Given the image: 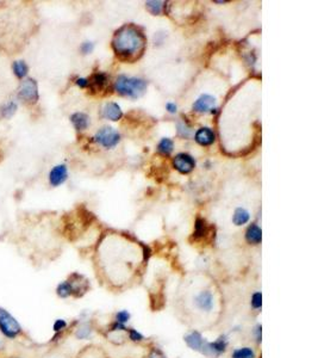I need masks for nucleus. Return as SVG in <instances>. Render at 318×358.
<instances>
[{"instance_id":"nucleus-1","label":"nucleus","mask_w":318,"mask_h":358,"mask_svg":"<svg viewBox=\"0 0 318 358\" xmlns=\"http://www.w3.org/2000/svg\"><path fill=\"white\" fill-rule=\"evenodd\" d=\"M112 47L118 58L133 61L145 50L146 37L136 26L125 25L113 36Z\"/></svg>"},{"instance_id":"nucleus-2","label":"nucleus","mask_w":318,"mask_h":358,"mask_svg":"<svg viewBox=\"0 0 318 358\" xmlns=\"http://www.w3.org/2000/svg\"><path fill=\"white\" fill-rule=\"evenodd\" d=\"M190 303L192 311H196L197 314L210 317L217 312L220 300H218L217 291L210 287H203L192 293Z\"/></svg>"},{"instance_id":"nucleus-3","label":"nucleus","mask_w":318,"mask_h":358,"mask_svg":"<svg viewBox=\"0 0 318 358\" xmlns=\"http://www.w3.org/2000/svg\"><path fill=\"white\" fill-rule=\"evenodd\" d=\"M147 81L141 78H128L119 75L115 83V90L123 96L131 98H139L147 91Z\"/></svg>"},{"instance_id":"nucleus-4","label":"nucleus","mask_w":318,"mask_h":358,"mask_svg":"<svg viewBox=\"0 0 318 358\" xmlns=\"http://www.w3.org/2000/svg\"><path fill=\"white\" fill-rule=\"evenodd\" d=\"M0 333L10 341H16L23 335L22 326L6 309L0 307Z\"/></svg>"},{"instance_id":"nucleus-5","label":"nucleus","mask_w":318,"mask_h":358,"mask_svg":"<svg viewBox=\"0 0 318 358\" xmlns=\"http://www.w3.org/2000/svg\"><path fill=\"white\" fill-rule=\"evenodd\" d=\"M228 348H229V337L227 335H221L214 342L206 341L202 355L208 358H220L222 355L227 353Z\"/></svg>"},{"instance_id":"nucleus-6","label":"nucleus","mask_w":318,"mask_h":358,"mask_svg":"<svg viewBox=\"0 0 318 358\" xmlns=\"http://www.w3.org/2000/svg\"><path fill=\"white\" fill-rule=\"evenodd\" d=\"M93 140L104 148H113L121 141V134L111 127H103L95 133Z\"/></svg>"},{"instance_id":"nucleus-7","label":"nucleus","mask_w":318,"mask_h":358,"mask_svg":"<svg viewBox=\"0 0 318 358\" xmlns=\"http://www.w3.org/2000/svg\"><path fill=\"white\" fill-rule=\"evenodd\" d=\"M18 97L28 104H35L38 101V86L35 79L29 78L22 81L18 89Z\"/></svg>"},{"instance_id":"nucleus-8","label":"nucleus","mask_w":318,"mask_h":358,"mask_svg":"<svg viewBox=\"0 0 318 358\" xmlns=\"http://www.w3.org/2000/svg\"><path fill=\"white\" fill-rule=\"evenodd\" d=\"M173 166L180 173L187 174L192 172L193 168L196 167V160L193 159V156L187 154V153H179L173 159Z\"/></svg>"},{"instance_id":"nucleus-9","label":"nucleus","mask_w":318,"mask_h":358,"mask_svg":"<svg viewBox=\"0 0 318 358\" xmlns=\"http://www.w3.org/2000/svg\"><path fill=\"white\" fill-rule=\"evenodd\" d=\"M192 109L196 111V113H199V114L215 113L216 98L214 97V96L208 95V93L202 95L196 102H194L193 105H192Z\"/></svg>"},{"instance_id":"nucleus-10","label":"nucleus","mask_w":318,"mask_h":358,"mask_svg":"<svg viewBox=\"0 0 318 358\" xmlns=\"http://www.w3.org/2000/svg\"><path fill=\"white\" fill-rule=\"evenodd\" d=\"M184 342L185 344L187 345V348H190L191 350L196 351V353L202 354L204 345H205L206 339L204 338L202 333L199 331H190L188 333H186L184 336Z\"/></svg>"},{"instance_id":"nucleus-11","label":"nucleus","mask_w":318,"mask_h":358,"mask_svg":"<svg viewBox=\"0 0 318 358\" xmlns=\"http://www.w3.org/2000/svg\"><path fill=\"white\" fill-rule=\"evenodd\" d=\"M68 170L64 164L56 165L52 168L49 173V183L52 186H60L67 180Z\"/></svg>"},{"instance_id":"nucleus-12","label":"nucleus","mask_w":318,"mask_h":358,"mask_svg":"<svg viewBox=\"0 0 318 358\" xmlns=\"http://www.w3.org/2000/svg\"><path fill=\"white\" fill-rule=\"evenodd\" d=\"M194 140H196V142L199 143L200 146H204V147L211 146V144L215 142L216 135L211 128L203 127V128H199L196 131Z\"/></svg>"},{"instance_id":"nucleus-13","label":"nucleus","mask_w":318,"mask_h":358,"mask_svg":"<svg viewBox=\"0 0 318 358\" xmlns=\"http://www.w3.org/2000/svg\"><path fill=\"white\" fill-rule=\"evenodd\" d=\"M109 84V78L105 73H95L88 79V87L93 92H101L106 89Z\"/></svg>"},{"instance_id":"nucleus-14","label":"nucleus","mask_w":318,"mask_h":358,"mask_svg":"<svg viewBox=\"0 0 318 358\" xmlns=\"http://www.w3.org/2000/svg\"><path fill=\"white\" fill-rule=\"evenodd\" d=\"M103 116L106 119H110V121H118V119H122L123 111L117 103H113V102H109L104 105L103 108Z\"/></svg>"},{"instance_id":"nucleus-15","label":"nucleus","mask_w":318,"mask_h":358,"mask_svg":"<svg viewBox=\"0 0 318 358\" xmlns=\"http://www.w3.org/2000/svg\"><path fill=\"white\" fill-rule=\"evenodd\" d=\"M245 241L250 245H260L262 240V232L256 224H251L245 231Z\"/></svg>"},{"instance_id":"nucleus-16","label":"nucleus","mask_w":318,"mask_h":358,"mask_svg":"<svg viewBox=\"0 0 318 358\" xmlns=\"http://www.w3.org/2000/svg\"><path fill=\"white\" fill-rule=\"evenodd\" d=\"M209 233H210V228L209 225L206 224L205 220L197 219L196 225H194V232H193L194 240L205 239V238L209 236Z\"/></svg>"},{"instance_id":"nucleus-17","label":"nucleus","mask_w":318,"mask_h":358,"mask_svg":"<svg viewBox=\"0 0 318 358\" xmlns=\"http://www.w3.org/2000/svg\"><path fill=\"white\" fill-rule=\"evenodd\" d=\"M71 121L77 130H85L89 125V117L83 113H76L71 116Z\"/></svg>"},{"instance_id":"nucleus-18","label":"nucleus","mask_w":318,"mask_h":358,"mask_svg":"<svg viewBox=\"0 0 318 358\" xmlns=\"http://www.w3.org/2000/svg\"><path fill=\"white\" fill-rule=\"evenodd\" d=\"M76 358H109L100 348L87 347L81 353L78 354Z\"/></svg>"},{"instance_id":"nucleus-19","label":"nucleus","mask_w":318,"mask_h":358,"mask_svg":"<svg viewBox=\"0 0 318 358\" xmlns=\"http://www.w3.org/2000/svg\"><path fill=\"white\" fill-rule=\"evenodd\" d=\"M56 295L60 297V299H68V297H74V291L73 288H72L71 282L68 279L61 282V283L58 284L56 287Z\"/></svg>"},{"instance_id":"nucleus-20","label":"nucleus","mask_w":318,"mask_h":358,"mask_svg":"<svg viewBox=\"0 0 318 358\" xmlns=\"http://www.w3.org/2000/svg\"><path fill=\"white\" fill-rule=\"evenodd\" d=\"M250 220V214H249L248 210H245L244 208H238L235 210L233 216V222L235 226H243L245 225L247 222Z\"/></svg>"},{"instance_id":"nucleus-21","label":"nucleus","mask_w":318,"mask_h":358,"mask_svg":"<svg viewBox=\"0 0 318 358\" xmlns=\"http://www.w3.org/2000/svg\"><path fill=\"white\" fill-rule=\"evenodd\" d=\"M12 71H13V74L16 75L18 79H24L28 75L29 67L24 60H17L12 65Z\"/></svg>"},{"instance_id":"nucleus-22","label":"nucleus","mask_w":318,"mask_h":358,"mask_svg":"<svg viewBox=\"0 0 318 358\" xmlns=\"http://www.w3.org/2000/svg\"><path fill=\"white\" fill-rule=\"evenodd\" d=\"M232 358H256V353L251 347H242L233 350Z\"/></svg>"},{"instance_id":"nucleus-23","label":"nucleus","mask_w":318,"mask_h":358,"mask_svg":"<svg viewBox=\"0 0 318 358\" xmlns=\"http://www.w3.org/2000/svg\"><path fill=\"white\" fill-rule=\"evenodd\" d=\"M93 330L91 325L88 323L81 324L79 327L76 330V337L78 339H81V341H85V339H89L92 337Z\"/></svg>"},{"instance_id":"nucleus-24","label":"nucleus","mask_w":318,"mask_h":358,"mask_svg":"<svg viewBox=\"0 0 318 358\" xmlns=\"http://www.w3.org/2000/svg\"><path fill=\"white\" fill-rule=\"evenodd\" d=\"M16 111L17 104L16 102L13 101H8L7 103H5L0 108V114H1V117H4V119H11V117L16 114Z\"/></svg>"},{"instance_id":"nucleus-25","label":"nucleus","mask_w":318,"mask_h":358,"mask_svg":"<svg viewBox=\"0 0 318 358\" xmlns=\"http://www.w3.org/2000/svg\"><path fill=\"white\" fill-rule=\"evenodd\" d=\"M164 4H166V2L160 1V0H151V1L146 2V6L151 13L158 16V14H161L162 12H163Z\"/></svg>"},{"instance_id":"nucleus-26","label":"nucleus","mask_w":318,"mask_h":358,"mask_svg":"<svg viewBox=\"0 0 318 358\" xmlns=\"http://www.w3.org/2000/svg\"><path fill=\"white\" fill-rule=\"evenodd\" d=\"M173 148L174 142L170 139H168V137H163V139L159 142L158 146V150L163 155H169L170 153L173 152Z\"/></svg>"},{"instance_id":"nucleus-27","label":"nucleus","mask_w":318,"mask_h":358,"mask_svg":"<svg viewBox=\"0 0 318 358\" xmlns=\"http://www.w3.org/2000/svg\"><path fill=\"white\" fill-rule=\"evenodd\" d=\"M127 336H128L129 341L135 343V344H141V343H143L146 341L145 336H143L139 330L134 329V327H129L127 331Z\"/></svg>"},{"instance_id":"nucleus-28","label":"nucleus","mask_w":318,"mask_h":358,"mask_svg":"<svg viewBox=\"0 0 318 358\" xmlns=\"http://www.w3.org/2000/svg\"><path fill=\"white\" fill-rule=\"evenodd\" d=\"M250 307L254 311L259 312L262 307V294L261 291H254L250 296Z\"/></svg>"},{"instance_id":"nucleus-29","label":"nucleus","mask_w":318,"mask_h":358,"mask_svg":"<svg viewBox=\"0 0 318 358\" xmlns=\"http://www.w3.org/2000/svg\"><path fill=\"white\" fill-rule=\"evenodd\" d=\"M131 319V314L130 312L127 311V309H121V311L116 312L115 314V319L113 320L117 321V323L123 324V325H127Z\"/></svg>"},{"instance_id":"nucleus-30","label":"nucleus","mask_w":318,"mask_h":358,"mask_svg":"<svg viewBox=\"0 0 318 358\" xmlns=\"http://www.w3.org/2000/svg\"><path fill=\"white\" fill-rule=\"evenodd\" d=\"M68 326H70V324H68L67 321L64 320V319H58V320H55V323H54V325H53V330L56 335L61 336L62 333H64L65 331L68 329Z\"/></svg>"},{"instance_id":"nucleus-31","label":"nucleus","mask_w":318,"mask_h":358,"mask_svg":"<svg viewBox=\"0 0 318 358\" xmlns=\"http://www.w3.org/2000/svg\"><path fill=\"white\" fill-rule=\"evenodd\" d=\"M178 134L182 137H188L191 135V128L185 122L178 123Z\"/></svg>"},{"instance_id":"nucleus-32","label":"nucleus","mask_w":318,"mask_h":358,"mask_svg":"<svg viewBox=\"0 0 318 358\" xmlns=\"http://www.w3.org/2000/svg\"><path fill=\"white\" fill-rule=\"evenodd\" d=\"M253 333H254L255 342H256V344H261V342H262V325L257 324L256 326L254 327Z\"/></svg>"},{"instance_id":"nucleus-33","label":"nucleus","mask_w":318,"mask_h":358,"mask_svg":"<svg viewBox=\"0 0 318 358\" xmlns=\"http://www.w3.org/2000/svg\"><path fill=\"white\" fill-rule=\"evenodd\" d=\"M93 49H94V44L92 43V42H83L82 44H81L80 47V50L82 52V54H89L93 52Z\"/></svg>"},{"instance_id":"nucleus-34","label":"nucleus","mask_w":318,"mask_h":358,"mask_svg":"<svg viewBox=\"0 0 318 358\" xmlns=\"http://www.w3.org/2000/svg\"><path fill=\"white\" fill-rule=\"evenodd\" d=\"M148 358H167V357H166V355L162 353L160 349L154 348V349H152L151 353L148 354Z\"/></svg>"},{"instance_id":"nucleus-35","label":"nucleus","mask_w":318,"mask_h":358,"mask_svg":"<svg viewBox=\"0 0 318 358\" xmlns=\"http://www.w3.org/2000/svg\"><path fill=\"white\" fill-rule=\"evenodd\" d=\"M77 85L81 87V89L88 87V79H86V78H79V79H77Z\"/></svg>"},{"instance_id":"nucleus-36","label":"nucleus","mask_w":318,"mask_h":358,"mask_svg":"<svg viewBox=\"0 0 318 358\" xmlns=\"http://www.w3.org/2000/svg\"><path fill=\"white\" fill-rule=\"evenodd\" d=\"M166 109L169 114H175L176 109H178V108H176V105L174 103H167L166 104Z\"/></svg>"},{"instance_id":"nucleus-37","label":"nucleus","mask_w":318,"mask_h":358,"mask_svg":"<svg viewBox=\"0 0 318 358\" xmlns=\"http://www.w3.org/2000/svg\"><path fill=\"white\" fill-rule=\"evenodd\" d=\"M43 358H66L62 356V355L60 354H49V355H46Z\"/></svg>"},{"instance_id":"nucleus-38","label":"nucleus","mask_w":318,"mask_h":358,"mask_svg":"<svg viewBox=\"0 0 318 358\" xmlns=\"http://www.w3.org/2000/svg\"><path fill=\"white\" fill-rule=\"evenodd\" d=\"M7 358H25V357H20V356H11V357H7Z\"/></svg>"}]
</instances>
